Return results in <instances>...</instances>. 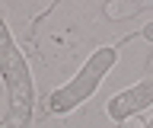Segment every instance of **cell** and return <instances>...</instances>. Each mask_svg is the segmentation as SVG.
I'll return each instance as SVG.
<instances>
[{
	"label": "cell",
	"mask_w": 153,
	"mask_h": 128,
	"mask_svg": "<svg viewBox=\"0 0 153 128\" xmlns=\"http://www.w3.org/2000/svg\"><path fill=\"white\" fill-rule=\"evenodd\" d=\"M0 77L7 83L10 96V115L3 118L7 128H29V109H32V77H29V64L16 42L10 35L3 13H0Z\"/></svg>",
	"instance_id": "6da1fadb"
},
{
	"label": "cell",
	"mask_w": 153,
	"mask_h": 128,
	"mask_svg": "<svg viewBox=\"0 0 153 128\" xmlns=\"http://www.w3.org/2000/svg\"><path fill=\"white\" fill-rule=\"evenodd\" d=\"M115 58H118V51L115 48H99L93 55V58L86 61L83 67H80V74H76L67 87H61L57 93H51V99H48V109L51 112H70V109H76L80 103H86V99L96 93V87L102 83V77L112 70Z\"/></svg>",
	"instance_id": "7a4b0ae2"
},
{
	"label": "cell",
	"mask_w": 153,
	"mask_h": 128,
	"mask_svg": "<svg viewBox=\"0 0 153 128\" xmlns=\"http://www.w3.org/2000/svg\"><path fill=\"white\" fill-rule=\"evenodd\" d=\"M147 106H153V77H147V80H140V83H134L131 90L118 93V96L108 103V115H112L115 122H124V118L143 112Z\"/></svg>",
	"instance_id": "3957f363"
},
{
	"label": "cell",
	"mask_w": 153,
	"mask_h": 128,
	"mask_svg": "<svg viewBox=\"0 0 153 128\" xmlns=\"http://www.w3.org/2000/svg\"><path fill=\"white\" fill-rule=\"evenodd\" d=\"M143 39H150V42H153V22H150V26H143Z\"/></svg>",
	"instance_id": "277c9868"
},
{
	"label": "cell",
	"mask_w": 153,
	"mask_h": 128,
	"mask_svg": "<svg viewBox=\"0 0 153 128\" xmlns=\"http://www.w3.org/2000/svg\"><path fill=\"white\" fill-rule=\"evenodd\" d=\"M143 128H153V118H150V122H147V125H143Z\"/></svg>",
	"instance_id": "5b68a950"
}]
</instances>
